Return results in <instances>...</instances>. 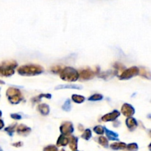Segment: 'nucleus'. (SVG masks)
<instances>
[{
    "instance_id": "dca6fc26",
    "label": "nucleus",
    "mask_w": 151,
    "mask_h": 151,
    "mask_svg": "<svg viewBox=\"0 0 151 151\" xmlns=\"http://www.w3.org/2000/svg\"><path fill=\"white\" fill-rule=\"evenodd\" d=\"M78 139L76 137H74L72 136L69 138V147H70L71 150L73 151L77 150L78 149Z\"/></svg>"
},
{
    "instance_id": "393cba45",
    "label": "nucleus",
    "mask_w": 151,
    "mask_h": 151,
    "mask_svg": "<svg viewBox=\"0 0 151 151\" xmlns=\"http://www.w3.org/2000/svg\"><path fill=\"white\" fill-rule=\"evenodd\" d=\"M62 109H63V110H64L65 111H69L71 110V109H72V105H71L70 100H66V101H65L63 106H62Z\"/></svg>"
},
{
    "instance_id": "7ed1b4c3",
    "label": "nucleus",
    "mask_w": 151,
    "mask_h": 151,
    "mask_svg": "<svg viewBox=\"0 0 151 151\" xmlns=\"http://www.w3.org/2000/svg\"><path fill=\"white\" fill-rule=\"evenodd\" d=\"M17 63L13 60L4 62L0 65V77H10L15 73Z\"/></svg>"
},
{
    "instance_id": "20e7f679",
    "label": "nucleus",
    "mask_w": 151,
    "mask_h": 151,
    "mask_svg": "<svg viewBox=\"0 0 151 151\" xmlns=\"http://www.w3.org/2000/svg\"><path fill=\"white\" fill-rule=\"evenodd\" d=\"M6 95L8 98L9 102L11 104H19L22 100V94L20 90L16 88H9L6 91Z\"/></svg>"
},
{
    "instance_id": "412c9836",
    "label": "nucleus",
    "mask_w": 151,
    "mask_h": 151,
    "mask_svg": "<svg viewBox=\"0 0 151 151\" xmlns=\"http://www.w3.org/2000/svg\"><path fill=\"white\" fill-rule=\"evenodd\" d=\"M98 142L100 143V145H101L103 147H109V141H108L107 139L104 137H100L98 138Z\"/></svg>"
},
{
    "instance_id": "5701e85b",
    "label": "nucleus",
    "mask_w": 151,
    "mask_h": 151,
    "mask_svg": "<svg viewBox=\"0 0 151 151\" xmlns=\"http://www.w3.org/2000/svg\"><path fill=\"white\" fill-rule=\"evenodd\" d=\"M103 96L100 94H94L91 95V97L88 98L89 101H100V100H103Z\"/></svg>"
},
{
    "instance_id": "f704fd0d",
    "label": "nucleus",
    "mask_w": 151,
    "mask_h": 151,
    "mask_svg": "<svg viewBox=\"0 0 151 151\" xmlns=\"http://www.w3.org/2000/svg\"><path fill=\"white\" fill-rule=\"evenodd\" d=\"M0 151H3V150H2V148H1V147H0Z\"/></svg>"
},
{
    "instance_id": "39448f33",
    "label": "nucleus",
    "mask_w": 151,
    "mask_h": 151,
    "mask_svg": "<svg viewBox=\"0 0 151 151\" xmlns=\"http://www.w3.org/2000/svg\"><path fill=\"white\" fill-rule=\"evenodd\" d=\"M139 74V69L138 67H137V66H132V67L123 71L122 73L119 75V80H122V81H124V80H129L131 78L138 75Z\"/></svg>"
},
{
    "instance_id": "cd10ccee",
    "label": "nucleus",
    "mask_w": 151,
    "mask_h": 151,
    "mask_svg": "<svg viewBox=\"0 0 151 151\" xmlns=\"http://www.w3.org/2000/svg\"><path fill=\"white\" fill-rule=\"evenodd\" d=\"M10 116H11L12 119H16V120H19V119H22V116L19 114H11Z\"/></svg>"
},
{
    "instance_id": "2eb2a0df",
    "label": "nucleus",
    "mask_w": 151,
    "mask_h": 151,
    "mask_svg": "<svg viewBox=\"0 0 151 151\" xmlns=\"http://www.w3.org/2000/svg\"><path fill=\"white\" fill-rule=\"evenodd\" d=\"M38 110L39 111L40 113L44 116H47L50 114V106L46 103H42V104L38 105Z\"/></svg>"
},
{
    "instance_id": "7c9ffc66",
    "label": "nucleus",
    "mask_w": 151,
    "mask_h": 151,
    "mask_svg": "<svg viewBox=\"0 0 151 151\" xmlns=\"http://www.w3.org/2000/svg\"><path fill=\"white\" fill-rule=\"evenodd\" d=\"M62 69H60V66H55V67L52 68V71L54 72H55V73H58L59 72H60V71H61Z\"/></svg>"
},
{
    "instance_id": "6e6552de",
    "label": "nucleus",
    "mask_w": 151,
    "mask_h": 151,
    "mask_svg": "<svg viewBox=\"0 0 151 151\" xmlns=\"http://www.w3.org/2000/svg\"><path fill=\"white\" fill-rule=\"evenodd\" d=\"M120 116V112L118 111L117 110H114L112 112L109 114H106L102 117V120L103 122H112L117 119Z\"/></svg>"
},
{
    "instance_id": "1a4fd4ad",
    "label": "nucleus",
    "mask_w": 151,
    "mask_h": 151,
    "mask_svg": "<svg viewBox=\"0 0 151 151\" xmlns=\"http://www.w3.org/2000/svg\"><path fill=\"white\" fill-rule=\"evenodd\" d=\"M94 75H95V73L91 69H83L79 73V78H81V79L82 80L87 81V80H91L94 78Z\"/></svg>"
},
{
    "instance_id": "2f4dec72",
    "label": "nucleus",
    "mask_w": 151,
    "mask_h": 151,
    "mask_svg": "<svg viewBox=\"0 0 151 151\" xmlns=\"http://www.w3.org/2000/svg\"><path fill=\"white\" fill-rule=\"evenodd\" d=\"M4 121H3L2 119H0V130L2 129V128H4Z\"/></svg>"
},
{
    "instance_id": "9d476101",
    "label": "nucleus",
    "mask_w": 151,
    "mask_h": 151,
    "mask_svg": "<svg viewBox=\"0 0 151 151\" xmlns=\"http://www.w3.org/2000/svg\"><path fill=\"white\" fill-rule=\"evenodd\" d=\"M31 132V128L24 124H21L16 128V133L20 136H27Z\"/></svg>"
},
{
    "instance_id": "473e14b6",
    "label": "nucleus",
    "mask_w": 151,
    "mask_h": 151,
    "mask_svg": "<svg viewBox=\"0 0 151 151\" xmlns=\"http://www.w3.org/2000/svg\"><path fill=\"white\" fill-rule=\"evenodd\" d=\"M0 85H4V82L3 81L0 80Z\"/></svg>"
},
{
    "instance_id": "4468645a",
    "label": "nucleus",
    "mask_w": 151,
    "mask_h": 151,
    "mask_svg": "<svg viewBox=\"0 0 151 151\" xmlns=\"http://www.w3.org/2000/svg\"><path fill=\"white\" fill-rule=\"evenodd\" d=\"M105 132H106V137H107V138L109 140H111V141H119V134L117 133L110 131V130L107 129L106 128H105Z\"/></svg>"
},
{
    "instance_id": "c756f323",
    "label": "nucleus",
    "mask_w": 151,
    "mask_h": 151,
    "mask_svg": "<svg viewBox=\"0 0 151 151\" xmlns=\"http://www.w3.org/2000/svg\"><path fill=\"white\" fill-rule=\"evenodd\" d=\"M12 145L14 146V147H20L23 145V142H18L13 143V144H12Z\"/></svg>"
},
{
    "instance_id": "0eeeda50",
    "label": "nucleus",
    "mask_w": 151,
    "mask_h": 151,
    "mask_svg": "<svg viewBox=\"0 0 151 151\" xmlns=\"http://www.w3.org/2000/svg\"><path fill=\"white\" fill-rule=\"evenodd\" d=\"M121 111L122 114L127 118L132 117L135 114V109L128 103H125L121 108Z\"/></svg>"
},
{
    "instance_id": "f8f14e48",
    "label": "nucleus",
    "mask_w": 151,
    "mask_h": 151,
    "mask_svg": "<svg viewBox=\"0 0 151 151\" xmlns=\"http://www.w3.org/2000/svg\"><path fill=\"white\" fill-rule=\"evenodd\" d=\"M125 123H126V125L128 129L131 131H134L137 128V126H138L137 121L134 117L127 118L126 120H125Z\"/></svg>"
},
{
    "instance_id": "b1692460",
    "label": "nucleus",
    "mask_w": 151,
    "mask_h": 151,
    "mask_svg": "<svg viewBox=\"0 0 151 151\" xmlns=\"http://www.w3.org/2000/svg\"><path fill=\"white\" fill-rule=\"evenodd\" d=\"M81 137H82L83 139L86 140V141L89 140L91 137V130L86 129L85 131L83 132V134L82 136H81Z\"/></svg>"
},
{
    "instance_id": "ddd939ff",
    "label": "nucleus",
    "mask_w": 151,
    "mask_h": 151,
    "mask_svg": "<svg viewBox=\"0 0 151 151\" xmlns=\"http://www.w3.org/2000/svg\"><path fill=\"white\" fill-rule=\"evenodd\" d=\"M116 75V71L108 70L106 71V72H102L101 74H100V75H98V77L100 78H102V79L107 81V80L111 79V78H113V77L115 76Z\"/></svg>"
},
{
    "instance_id": "a211bd4d",
    "label": "nucleus",
    "mask_w": 151,
    "mask_h": 151,
    "mask_svg": "<svg viewBox=\"0 0 151 151\" xmlns=\"http://www.w3.org/2000/svg\"><path fill=\"white\" fill-rule=\"evenodd\" d=\"M69 144V139L63 135H60L57 140L58 146H66Z\"/></svg>"
},
{
    "instance_id": "c9c22d12",
    "label": "nucleus",
    "mask_w": 151,
    "mask_h": 151,
    "mask_svg": "<svg viewBox=\"0 0 151 151\" xmlns=\"http://www.w3.org/2000/svg\"><path fill=\"white\" fill-rule=\"evenodd\" d=\"M0 91H1V88H0ZM0 97H1V95H0Z\"/></svg>"
},
{
    "instance_id": "72a5a7b5",
    "label": "nucleus",
    "mask_w": 151,
    "mask_h": 151,
    "mask_svg": "<svg viewBox=\"0 0 151 151\" xmlns=\"http://www.w3.org/2000/svg\"><path fill=\"white\" fill-rule=\"evenodd\" d=\"M1 116H2V112H1V111L0 110V117H1Z\"/></svg>"
},
{
    "instance_id": "aec40b11",
    "label": "nucleus",
    "mask_w": 151,
    "mask_h": 151,
    "mask_svg": "<svg viewBox=\"0 0 151 151\" xmlns=\"http://www.w3.org/2000/svg\"><path fill=\"white\" fill-rule=\"evenodd\" d=\"M16 123L13 124V125L7 127V128L4 129V131H5L6 132L9 134V136H10V137H13V133L16 131Z\"/></svg>"
},
{
    "instance_id": "9b49d317",
    "label": "nucleus",
    "mask_w": 151,
    "mask_h": 151,
    "mask_svg": "<svg viewBox=\"0 0 151 151\" xmlns=\"http://www.w3.org/2000/svg\"><path fill=\"white\" fill-rule=\"evenodd\" d=\"M83 88V86L77 84H64V85H58L55 87V90L60 89H77L81 90Z\"/></svg>"
},
{
    "instance_id": "6ab92c4d",
    "label": "nucleus",
    "mask_w": 151,
    "mask_h": 151,
    "mask_svg": "<svg viewBox=\"0 0 151 151\" xmlns=\"http://www.w3.org/2000/svg\"><path fill=\"white\" fill-rule=\"evenodd\" d=\"M72 99L75 103H78V104L83 103L86 100L85 97L82 95H78V94H73L72 96Z\"/></svg>"
},
{
    "instance_id": "e433bc0d",
    "label": "nucleus",
    "mask_w": 151,
    "mask_h": 151,
    "mask_svg": "<svg viewBox=\"0 0 151 151\" xmlns=\"http://www.w3.org/2000/svg\"><path fill=\"white\" fill-rule=\"evenodd\" d=\"M75 151H78V150H75Z\"/></svg>"
},
{
    "instance_id": "f257e3e1",
    "label": "nucleus",
    "mask_w": 151,
    "mask_h": 151,
    "mask_svg": "<svg viewBox=\"0 0 151 151\" xmlns=\"http://www.w3.org/2000/svg\"><path fill=\"white\" fill-rule=\"evenodd\" d=\"M18 73L22 76H35L44 72V69L39 65H24L18 69Z\"/></svg>"
},
{
    "instance_id": "4be33fe9",
    "label": "nucleus",
    "mask_w": 151,
    "mask_h": 151,
    "mask_svg": "<svg viewBox=\"0 0 151 151\" xmlns=\"http://www.w3.org/2000/svg\"><path fill=\"white\" fill-rule=\"evenodd\" d=\"M93 131H94V133L98 134V135H103L105 132V128L101 126V125H97V126L94 127Z\"/></svg>"
},
{
    "instance_id": "423d86ee",
    "label": "nucleus",
    "mask_w": 151,
    "mask_h": 151,
    "mask_svg": "<svg viewBox=\"0 0 151 151\" xmlns=\"http://www.w3.org/2000/svg\"><path fill=\"white\" fill-rule=\"evenodd\" d=\"M60 131L62 135L69 136L74 132V126L71 122H64L60 127Z\"/></svg>"
},
{
    "instance_id": "a878e982",
    "label": "nucleus",
    "mask_w": 151,
    "mask_h": 151,
    "mask_svg": "<svg viewBox=\"0 0 151 151\" xmlns=\"http://www.w3.org/2000/svg\"><path fill=\"white\" fill-rule=\"evenodd\" d=\"M126 148L129 151H137L139 149V146L137 143H131L126 146Z\"/></svg>"
},
{
    "instance_id": "bb28decb",
    "label": "nucleus",
    "mask_w": 151,
    "mask_h": 151,
    "mask_svg": "<svg viewBox=\"0 0 151 151\" xmlns=\"http://www.w3.org/2000/svg\"><path fill=\"white\" fill-rule=\"evenodd\" d=\"M44 151H58L57 146L55 145H48L44 148Z\"/></svg>"
},
{
    "instance_id": "f03ea898",
    "label": "nucleus",
    "mask_w": 151,
    "mask_h": 151,
    "mask_svg": "<svg viewBox=\"0 0 151 151\" xmlns=\"http://www.w3.org/2000/svg\"><path fill=\"white\" fill-rule=\"evenodd\" d=\"M60 78L66 82H75L79 78V72L72 67H66L60 71Z\"/></svg>"
},
{
    "instance_id": "c85d7f7f",
    "label": "nucleus",
    "mask_w": 151,
    "mask_h": 151,
    "mask_svg": "<svg viewBox=\"0 0 151 151\" xmlns=\"http://www.w3.org/2000/svg\"><path fill=\"white\" fill-rule=\"evenodd\" d=\"M41 97H46V98H47V99H50V98H52V95L50 94H40L38 97H36V98L38 99V100H41Z\"/></svg>"
},
{
    "instance_id": "f3484780",
    "label": "nucleus",
    "mask_w": 151,
    "mask_h": 151,
    "mask_svg": "<svg viewBox=\"0 0 151 151\" xmlns=\"http://www.w3.org/2000/svg\"><path fill=\"white\" fill-rule=\"evenodd\" d=\"M127 145L125 142H114L110 145L111 148L113 149L114 150H124L126 148Z\"/></svg>"
}]
</instances>
